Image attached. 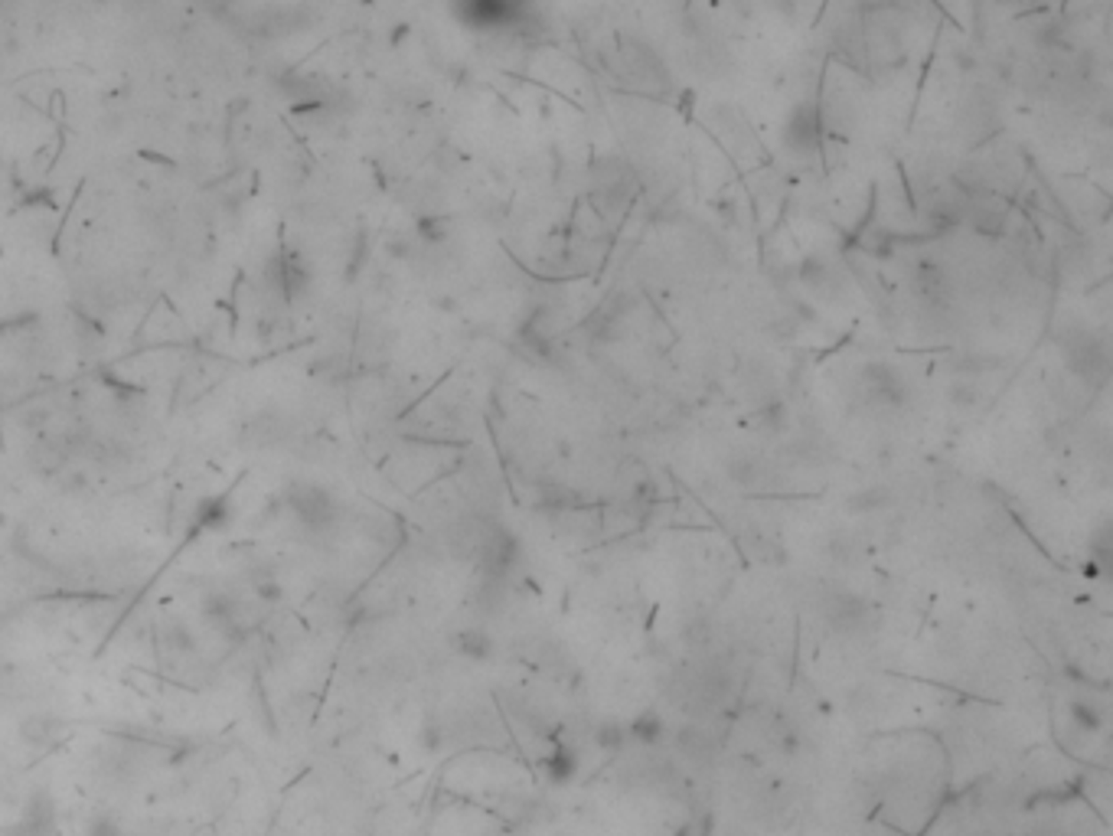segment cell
<instances>
[{
    "instance_id": "3957f363",
    "label": "cell",
    "mask_w": 1113,
    "mask_h": 836,
    "mask_svg": "<svg viewBox=\"0 0 1113 836\" xmlns=\"http://www.w3.org/2000/svg\"><path fill=\"white\" fill-rule=\"evenodd\" d=\"M91 836H121L118 830H115V826L108 824V820H101V824H95V830H91Z\"/></svg>"
},
{
    "instance_id": "7a4b0ae2",
    "label": "cell",
    "mask_w": 1113,
    "mask_h": 836,
    "mask_svg": "<svg viewBox=\"0 0 1113 836\" xmlns=\"http://www.w3.org/2000/svg\"><path fill=\"white\" fill-rule=\"evenodd\" d=\"M783 141L793 154H813L820 147V111L813 105H800L787 122Z\"/></svg>"
},
{
    "instance_id": "6da1fadb",
    "label": "cell",
    "mask_w": 1113,
    "mask_h": 836,
    "mask_svg": "<svg viewBox=\"0 0 1113 836\" xmlns=\"http://www.w3.org/2000/svg\"><path fill=\"white\" fill-rule=\"evenodd\" d=\"M1061 346H1064V356H1068V366H1071L1077 376L1091 379V383H1103V379H1107L1110 356H1107V343H1103L1097 333L1084 330V327L1068 330Z\"/></svg>"
}]
</instances>
